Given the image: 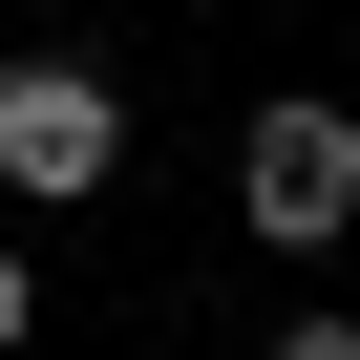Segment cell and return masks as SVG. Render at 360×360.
<instances>
[{
  "label": "cell",
  "instance_id": "obj_2",
  "mask_svg": "<svg viewBox=\"0 0 360 360\" xmlns=\"http://www.w3.org/2000/svg\"><path fill=\"white\" fill-rule=\"evenodd\" d=\"M106 169H127V85L85 43H22V64H0V191H22V212H85Z\"/></svg>",
  "mask_w": 360,
  "mask_h": 360
},
{
  "label": "cell",
  "instance_id": "obj_1",
  "mask_svg": "<svg viewBox=\"0 0 360 360\" xmlns=\"http://www.w3.org/2000/svg\"><path fill=\"white\" fill-rule=\"evenodd\" d=\"M233 233H255V255H339V233H360V106L276 85V106L233 127Z\"/></svg>",
  "mask_w": 360,
  "mask_h": 360
},
{
  "label": "cell",
  "instance_id": "obj_4",
  "mask_svg": "<svg viewBox=\"0 0 360 360\" xmlns=\"http://www.w3.org/2000/svg\"><path fill=\"white\" fill-rule=\"evenodd\" d=\"M276 360H360V318H276Z\"/></svg>",
  "mask_w": 360,
  "mask_h": 360
},
{
  "label": "cell",
  "instance_id": "obj_3",
  "mask_svg": "<svg viewBox=\"0 0 360 360\" xmlns=\"http://www.w3.org/2000/svg\"><path fill=\"white\" fill-rule=\"evenodd\" d=\"M22 339H43V276H22V255H0V360H22Z\"/></svg>",
  "mask_w": 360,
  "mask_h": 360
}]
</instances>
